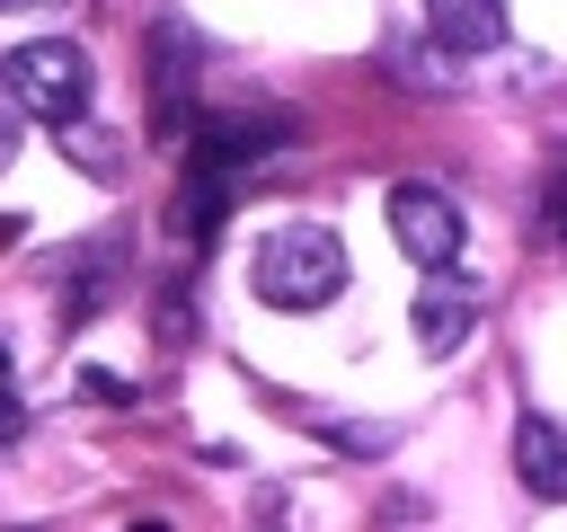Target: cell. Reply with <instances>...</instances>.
<instances>
[{
    "mask_svg": "<svg viewBox=\"0 0 567 532\" xmlns=\"http://www.w3.org/2000/svg\"><path fill=\"white\" fill-rule=\"evenodd\" d=\"M248 284L266 310H319L346 293V239L328 222H275L248 257Z\"/></svg>",
    "mask_w": 567,
    "mask_h": 532,
    "instance_id": "6da1fadb",
    "label": "cell"
},
{
    "mask_svg": "<svg viewBox=\"0 0 567 532\" xmlns=\"http://www.w3.org/2000/svg\"><path fill=\"white\" fill-rule=\"evenodd\" d=\"M142 80H151V133L159 142H186L195 133V80H204V35L159 9L151 35H142Z\"/></svg>",
    "mask_w": 567,
    "mask_h": 532,
    "instance_id": "7a4b0ae2",
    "label": "cell"
},
{
    "mask_svg": "<svg viewBox=\"0 0 567 532\" xmlns=\"http://www.w3.org/2000/svg\"><path fill=\"white\" fill-rule=\"evenodd\" d=\"M0 89H9L27 115L62 124V115H80V106H89V89H97V62H89V44H71V35H44V44H18V53L0 62Z\"/></svg>",
    "mask_w": 567,
    "mask_h": 532,
    "instance_id": "3957f363",
    "label": "cell"
},
{
    "mask_svg": "<svg viewBox=\"0 0 567 532\" xmlns=\"http://www.w3.org/2000/svg\"><path fill=\"white\" fill-rule=\"evenodd\" d=\"M301 142V124L284 115V106H239V115H195V133H186V160L195 168H248V160H275V151H292Z\"/></svg>",
    "mask_w": 567,
    "mask_h": 532,
    "instance_id": "277c9868",
    "label": "cell"
},
{
    "mask_svg": "<svg viewBox=\"0 0 567 532\" xmlns=\"http://www.w3.org/2000/svg\"><path fill=\"white\" fill-rule=\"evenodd\" d=\"M381 213H390V239H399L416 266H452V257H461V204H452L443 186L399 177V186L381 195Z\"/></svg>",
    "mask_w": 567,
    "mask_h": 532,
    "instance_id": "5b68a950",
    "label": "cell"
},
{
    "mask_svg": "<svg viewBox=\"0 0 567 532\" xmlns=\"http://www.w3.org/2000/svg\"><path fill=\"white\" fill-rule=\"evenodd\" d=\"M478 310H487L478 284H461L452 266H425V293H416V346H425V355H461L470 328H478Z\"/></svg>",
    "mask_w": 567,
    "mask_h": 532,
    "instance_id": "8992f818",
    "label": "cell"
},
{
    "mask_svg": "<svg viewBox=\"0 0 567 532\" xmlns=\"http://www.w3.org/2000/svg\"><path fill=\"white\" fill-rule=\"evenodd\" d=\"M53 275H62V301H71V319H89L115 284H124V231H97V239H80V248H62L53 257Z\"/></svg>",
    "mask_w": 567,
    "mask_h": 532,
    "instance_id": "52a82bcc",
    "label": "cell"
},
{
    "mask_svg": "<svg viewBox=\"0 0 567 532\" xmlns=\"http://www.w3.org/2000/svg\"><path fill=\"white\" fill-rule=\"evenodd\" d=\"M425 35L452 62H478V53L505 44V0H425Z\"/></svg>",
    "mask_w": 567,
    "mask_h": 532,
    "instance_id": "ba28073f",
    "label": "cell"
},
{
    "mask_svg": "<svg viewBox=\"0 0 567 532\" xmlns=\"http://www.w3.org/2000/svg\"><path fill=\"white\" fill-rule=\"evenodd\" d=\"M230 204H239V177H230V168H195V160H186V186H177V204H168V231H177L186 248H204V239L230 222Z\"/></svg>",
    "mask_w": 567,
    "mask_h": 532,
    "instance_id": "9c48e42d",
    "label": "cell"
},
{
    "mask_svg": "<svg viewBox=\"0 0 567 532\" xmlns=\"http://www.w3.org/2000/svg\"><path fill=\"white\" fill-rule=\"evenodd\" d=\"M514 470H523L532 497H567V426L523 417V426H514Z\"/></svg>",
    "mask_w": 567,
    "mask_h": 532,
    "instance_id": "30bf717a",
    "label": "cell"
},
{
    "mask_svg": "<svg viewBox=\"0 0 567 532\" xmlns=\"http://www.w3.org/2000/svg\"><path fill=\"white\" fill-rule=\"evenodd\" d=\"M53 142H62L89 177H115V168H124V142H115V133H97V124H89V106H80V115H62V124H53Z\"/></svg>",
    "mask_w": 567,
    "mask_h": 532,
    "instance_id": "8fae6325",
    "label": "cell"
},
{
    "mask_svg": "<svg viewBox=\"0 0 567 532\" xmlns=\"http://www.w3.org/2000/svg\"><path fill=\"white\" fill-rule=\"evenodd\" d=\"M532 231H540V239H567V160H549V177H540V195H532Z\"/></svg>",
    "mask_w": 567,
    "mask_h": 532,
    "instance_id": "7c38bea8",
    "label": "cell"
},
{
    "mask_svg": "<svg viewBox=\"0 0 567 532\" xmlns=\"http://www.w3.org/2000/svg\"><path fill=\"white\" fill-rule=\"evenodd\" d=\"M425 53H434V44L399 35V44H390V71H399V80H416V89H443V80H452V62H425Z\"/></svg>",
    "mask_w": 567,
    "mask_h": 532,
    "instance_id": "4fadbf2b",
    "label": "cell"
},
{
    "mask_svg": "<svg viewBox=\"0 0 567 532\" xmlns=\"http://www.w3.org/2000/svg\"><path fill=\"white\" fill-rule=\"evenodd\" d=\"M9 434H27V399L9 390V364H0V443H9Z\"/></svg>",
    "mask_w": 567,
    "mask_h": 532,
    "instance_id": "5bb4252c",
    "label": "cell"
},
{
    "mask_svg": "<svg viewBox=\"0 0 567 532\" xmlns=\"http://www.w3.org/2000/svg\"><path fill=\"white\" fill-rule=\"evenodd\" d=\"M80 390H89V399H115V408L133 399V381H115V372H80Z\"/></svg>",
    "mask_w": 567,
    "mask_h": 532,
    "instance_id": "9a60e30c",
    "label": "cell"
},
{
    "mask_svg": "<svg viewBox=\"0 0 567 532\" xmlns=\"http://www.w3.org/2000/svg\"><path fill=\"white\" fill-rule=\"evenodd\" d=\"M9 239H18V222H9V213H0V248H9Z\"/></svg>",
    "mask_w": 567,
    "mask_h": 532,
    "instance_id": "2e32d148",
    "label": "cell"
},
{
    "mask_svg": "<svg viewBox=\"0 0 567 532\" xmlns=\"http://www.w3.org/2000/svg\"><path fill=\"white\" fill-rule=\"evenodd\" d=\"M0 9H53V0H0Z\"/></svg>",
    "mask_w": 567,
    "mask_h": 532,
    "instance_id": "e0dca14e",
    "label": "cell"
},
{
    "mask_svg": "<svg viewBox=\"0 0 567 532\" xmlns=\"http://www.w3.org/2000/svg\"><path fill=\"white\" fill-rule=\"evenodd\" d=\"M0 364H9V355H0Z\"/></svg>",
    "mask_w": 567,
    "mask_h": 532,
    "instance_id": "ac0fdd59",
    "label": "cell"
}]
</instances>
